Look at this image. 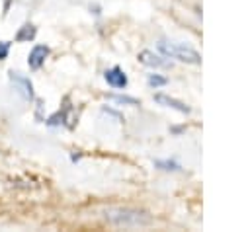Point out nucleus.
<instances>
[{"label": "nucleus", "instance_id": "11", "mask_svg": "<svg viewBox=\"0 0 250 232\" xmlns=\"http://www.w3.org/2000/svg\"><path fill=\"white\" fill-rule=\"evenodd\" d=\"M146 84L150 86V88H162V86H166L168 84V78L166 76H162V74H156V72H152V74H148L146 76Z\"/></svg>", "mask_w": 250, "mask_h": 232}, {"label": "nucleus", "instance_id": "3", "mask_svg": "<svg viewBox=\"0 0 250 232\" xmlns=\"http://www.w3.org/2000/svg\"><path fill=\"white\" fill-rule=\"evenodd\" d=\"M10 82L14 84V88L18 90V94L23 97V99H33V84L31 80L21 74V72H10Z\"/></svg>", "mask_w": 250, "mask_h": 232}, {"label": "nucleus", "instance_id": "7", "mask_svg": "<svg viewBox=\"0 0 250 232\" xmlns=\"http://www.w3.org/2000/svg\"><path fill=\"white\" fill-rule=\"evenodd\" d=\"M154 101L156 103H160V105H164V107H170V109H174V111H180V113H191V107L189 105H186L184 101H180V99H176V97H170V96H166V94H154Z\"/></svg>", "mask_w": 250, "mask_h": 232}, {"label": "nucleus", "instance_id": "4", "mask_svg": "<svg viewBox=\"0 0 250 232\" xmlns=\"http://www.w3.org/2000/svg\"><path fill=\"white\" fill-rule=\"evenodd\" d=\"M49 55H51L49 45H35V47L29 51V55H27V66H29L31 70H39V68L45 64V60H47Z\"/></svg>", "mask_w": 250, "mask_h": 232}, {"label": "nucleus", "instance_id": "2", "mask_svg": "<svg viewBox=\"0 0 250 232\" xmlns=\"http://www.w3.org/2000/svg\"><path fill=\"white\" fill-rule=\"evenodd\" d=\"M156 49L164 55V57H170V58H178L180 62H188V64H201V55L186 45V43H176V41H166V39H160L156 43Z\"/></svg>", "mask_w": 250, "mask_h": 232}, {"label": "nucleus", "instance_id": "1", "mask_svg": "<svg viewBox=\"0 0 250 232\" xmlns=\"http://www.w3.org/2000/svg\"><path fill=\"white\" fill-rule=\"evenodd\" d=\"M105 218L115 224V226H123V228H131V226H148L150 224V216L145 211L139 209H129V207H113L105 211Z\"/></svg>", "mask_w": 250, "mask_h": 232}, {"label": "nucleus", "instance_id": "5", "mask_svg": "<svg viewBox=\"0 0 250 232\" xmlns=\"http://www.w3.org/2000/svg\"><path fill=\"white\" fill-rule=\"evenodd\" d=\"M104 80L107 82V86H111V88H115V90H123V88H127V84H129L127 74H125L123 68H119V66L107 68V70L104 72Z\"/></svg>", "mask_w": 250, "mask_h": 232}, {"label": "nucleus", "instance_id": "9", "mask_svg": "<svg viewBox=\"0 0 250 232\" xmlns=\"http://www.w3.org/2000/svg\"><path fill=\"white\" fill-rule=\"evenodd\" d=\"M154 168L164 170V172H180L182 166L176 160H154Z\"/></svg>", "mask_w": 250, "mask_h": 232}, {"label": "nucleus", "instance_id": "13", "mask_svg": "<svg viewBox=\"0 0 250 232\" xmlns=\"http://www.w3.org/2000/svg\"><path fill=\"white\" fill-rule=\"evenodd\" d=\"M10 53V43L8 41H0V60H4Z\"/></svg>", "mask_w": 250, "mask_h": 232}, {"label": "nucleus", "instance_id": "8", "mask_svg": "<svg viewBox=\"0 0 250 232\" xmlns=\"http://www.w3.org/2000/svg\"><path fill=\"white\" fill-rule=\"evenodd\" d=\"M35 35H37V27H35L33 23H25V25H21V27L18 29L16 41H20V43H23V41H33Z\"/></svg>", "mask_w": 250, "mask_h": 232}, {"label": "nucleus", "instance_id": "12", "mask_svg": "<svg viewBox=\"0 0 250 232\" xmlns=\"http://www.w3.org/2000/svg\"><path fill=\"white\" fill-rule=\"evenodd\" d=\"M115 103H123V105H141V101L137 97H131V96H109Z\"/></svg>", "mask_w": 250, "mask_h": 232}, {"label": "nucleus", "instance_id": "10", "mask_svg": "<svg viewBox=\"0 0 250 232\" xmlns=\"http://www.w3.org/2000/svg\"><path fill=\"white\" fill-rule=\"evenodd\" d=\"M68 111H70V105H64V107H62V109H59L55 115H51L47 123H49V125H64Z\"/></svg>", "mask_w": 250, "mask_h": 232}, {"label": "nucleus", "instance_id": "6", "mask_svg": "<svg viewBox=\"0 0 250 232\" xmlns=\"http://www.w3.org/2000/svg\"><path fill=\"white\" fill-rule=\"evenodd\" d=\"M139 62H143L145 66H150V68H168V66H172L170 60H166L164 55H158V53L148 51V49L139 53Z\"/></svg>", "mask_w": 250, "mask_h": 232}]
</instances>
